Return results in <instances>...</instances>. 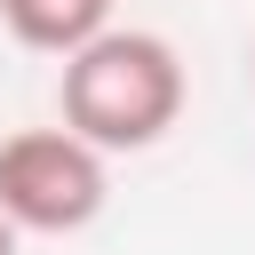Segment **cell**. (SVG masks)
<instances>
[{"label":"cell","instance_id":"obj_4","mask_svg":"<svg viewBox=\"0 0 255 255\" xmlns=\"http://www.w3.org/2000/svg\"><path fill=\"white\" fill-rule=\"evenodd\" d=\"M0 255H16V223L8 215H0Z\"/></svg>","mask_w":255,"mask_h":255},{"label":"cell","instance_id":"obj_3","mask_svg":"<svg viewBox=\"0 0 255 255\" xmlns=\"http://www.w3.org/2000/svg\"><path fill=\"white\" fill-rule=\"evenodd\" d=\"M0 24L40 56H80L112 32V0H0Z\"/></svg>","mask_w":255,"mask_h":255},{"label":"cell","instance_id":"obj_5","mask_svg":"<svg viewBox=\"0 0 255 255\" xmlns=\"http://www.w3.org/2000/svg\"><path fill=\"white\" fill-rule=\"evenodd\" d=\"M247 80H255V48H247Z\"/></svg>","mask_w":255,"mask_h":255},{"label":"cell","instance_id":"obj_1","mask_svg":"<svg viewBox=\"0 0 255 255\" xmlns=\"http://www.w3.org/2000/svg\"><path fill=\"white\" fill-rule=\"evenodd\" d=\"M56 112L80 143L96 151H151L175 120H183V56L159 32L112 24L104 40H88L80 56H64L56 80Z\"/></svg>","mask_w":255,"mask_h":255},{"label":"cell","instance_id":"obj_2","mask_svg":"<svg viewBox=\"0 0 255 255\" xmlns=\"http://www.w3.org/2000/svg\"><path fill=\"white\" fill-rule=\"evenodd\" d=\"M112 183H104V151L80 143L64 120L56 128H16L0 143V215L16 231H88L104 215Z\"/></svg>","mask_w":255,"mask_h":255}]
</instances>
